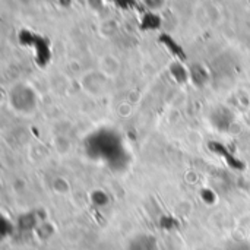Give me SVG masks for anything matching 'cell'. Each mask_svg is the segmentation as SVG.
<instances>
[{
    "label": "cell",
    "mask_w": 250,
    "mask_h": 250,
    "mask_svg": "<svg viewBox=\"0 0 250 250\" xmlns=\"http://www.w3.org/2000/svg\"><path fill=\"white\" fill-rule=\"evenodd\" d=\"M40 98L37 89L26 82L15 83L9 91V105L18 116H32L37 111Z\"/></svg>",
    "instance_id": "obj_1"
},
{
    "label": "cell",
    "mask_w": 250,
    "mask_h": 250,
    "mask_svg": "<svg viewBox=\"0 0 250 250\" xmlns=\"http://www.w3.org/2000/svg\"><path fill=\"white\" fill-rule=\"evenodd\" d=\"M98 69H100L107 78H110V79L113 81L116 76L120 75L122 62L119 60L117 56L108 53V54H104V56L100 59V62H98Z\"/></svg>",
    "instance_id": "obj_3"
},
{
    "label": "cell",
    "mask_w": 250,
    "mask_h": 250,
    "mask_svg": "<svg viewBox=\"0 0 250 250\" xmlns=\"http://www.w3.org/2000/svg\"><path fill=\"white\" fill-rule=\"evenodd\" d=\"M110 78H107L98 67L92 69V70H86L85 73H82L79 83L81 88L83 91V94H86L91 98H103L110 88Z\"/></svg>",
    "instance_id": "obj_2"
}]
</instances>
